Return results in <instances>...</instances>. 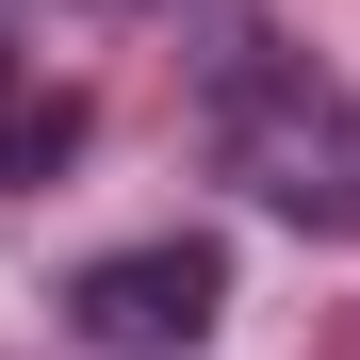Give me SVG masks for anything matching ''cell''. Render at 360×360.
<instances>
[{
  "instance_id": "3957f363",
  "label": "cell",
  "mask_w": 360,
  "mask_h": 360,
  "mask_svg": "<svg viewBox=\"0 0 360 360\" xmlns=\"http://www.w3.org/2000/svg\"><path fill=\"white\" fill-rule=\"evenodd\" d=\"M66 148H82V82H49L33 49H0V197H33Z\"/></svg>"
},
{
  "instance_id": "7a4b0ae2",
  "label": "cell",
  "mask_w": 360,
  "mask_h": 360,
  "mask_svg": "<svg viewBox=\"0 0 360 360\" xmlns=\"http://www.w3.org/2000/svg\"><path fill=\"white\" fill-rule=\"evenodd\" d=\"M213 311H229V246H213V229H148V246H98L66 278V328L115 344V360H180Z\"/></svg>"
},
{
  "instance_id": "6da1fadb",
  "label": "cell",
  "mask_w": 360,
  "mask_h": 360,
  "mask_svg": "<svg viewBox=\"0 0 360 360\" xmlns=\"http://www.w3.org/2000/svg\"><path fill=\"white\" fill-rule=\"evenodd\" d=\"M197 115H213V164L246 180L278 229H311V246H360V98L311 66V49L229 33V49H213V82H197Z\"/></svg>"
}]
</instances>
